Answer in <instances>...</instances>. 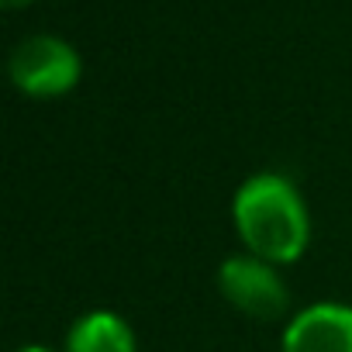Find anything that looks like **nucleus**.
<instances>
[{"label": "nucleus", "mask_w": 352, "mask_h": 352, "mask_svg": "<svg viewBox=\"0 0 352 352\" xmlns=\"http://www.w3.org/2000/svg\"><path fill=\"white\" fill-rule=\"evenodd\" d=\"M232 218L249 256H259L273 266H287L307 252L311 242L307 204L283 173L249 176L232 201Z\"/></svg>", "instance_id": "obj_1"}, {"label": "nucleus", "mask_w": 352, "mask_h": 352, "mask_svg": "<svg viewBox=\"0 0 352 352\" xmlns=\"http://www.w3.org/2000/svg\"><path fill=\"white\" fill-rule=\"evenodd\" d=\"M8 73L21 94L49 100V97L69 94L80 83L83 63L69 42H63L56 35H32V38L18 42V49L11 52Z\"/></svg>", "instance_id": "obj_2"}, {"label": "nucleus", "mask_w": 352, "mask_h": 352, "mask_svg": "<svg viewBox=\"0 0 352 352\" xmlns=\"http://www.w3.org/2000/svg\"><path fill=\"white\" fill-rule=\"evenodd\" d=\"M218 287L235 311H242L256 321H276L290 307V290H287L283 276L276 273V266L259 256H249V252L221 263Z\"/></svg>", "instance_id": "obj_3"}, {"label": "nucleus", "mask_w": 352, "mask_h": 352, "mask_svg": "<svg viewBox=\"0 0 352 352\" xmlns=\"http://www.w3.org/2000/svg\"><path fill=\"white\" fill-rule=\"evenodd\" d=\"M283 352H352V307L311 304L283 331Z\"/></svg>", "instance_id": "obj_4"}, {"label": "nucleus", "mask_w": 352, "mask_h": 352, "mask_svg": "<svg viewBox=\"0 0 352 352\" xmlns=\"http://www.w3.org/2000/svg\"><path fill=\"white\" fill-rule=\"evenodd\" d=\"M66 352H138V342L121 314L90 311L69 328Z\"/></svg>", "instance_id": "obj_5"}, {"label": "nucleus", "mask_w": 352, "mask_h": 352, "mask_svg": "<svg viewBox=\"0 0 352 352\" xmlns=\"http://www.w3.org/2000/svg\"><path fill=\"white\" fill-rule=\"evenodd\" d=\"M0 4H4L8 11H14V8H25V4H32V0H0Z\"/></svg>", "instance_id": "obj_6"}, {"label": "nucleus", "mask_w": 352, "mask_h": 352, "mask_svg": "<svg viewBox=\"0 0 352 352\" xmlns=\"http://www.w3.org/2000/svg\"><path fill=\"white\" fill-rule=\"evenodd\" d=\"M18 352H52V349H45V345H25V349H18Z\"/></svg>", "instance_id": "obj_7"}]
</instances>
